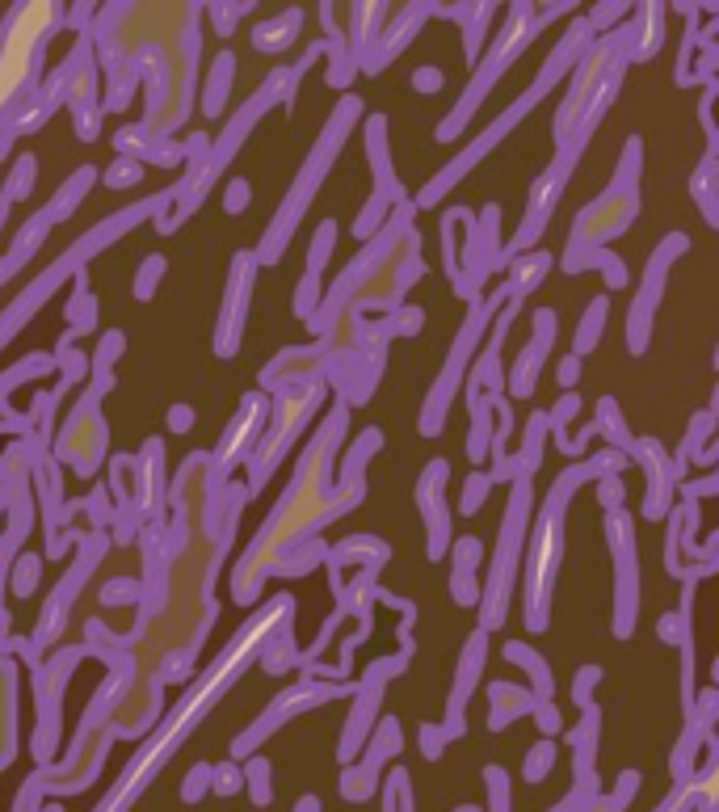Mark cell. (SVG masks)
I'll use <instances>...</instances> for the list:
<instances>
[{
  "label": "cell",
  "instance_id": "836d02e7",
  "mask_svg": "<svg viewBox=\"0 0 719 812\" xmlns=\"http://www.w3.org/2000/svg\"><path fill=\"white\" fill-rule=\"evenodd\" d=\"M164 270H169V261H164V253H148V257L139 261V274H135V299H139V303H148V299L156 295V287H160Z\"/></svg>",
  "mask_w": 719,
  "mask_h": 812
},
{
  "label": "cell",
  "instance_id": "277c9868",
  "mask_svg": "<svg viewBox=\"0 0 719 812\" xmlns=\"http://www.w3.org/2000/svg\"><path fill=\"white\" fill-rule=\"evenodd\" d=\"M585 480H593L589 463L568 468L556 480V489H551L547 505H543L539 531H534V552H530V585H526V627H530V632H543V627H547V598H551L556 568H560V556H564V505H568V497L577 493Z\"/></svg>",
  "mask_w": 719,
  "mask_h": 812
},
{
  "label": "cell",
  "instance_id": "7a4b0ae2",
  "mask_svg": "<svg viewBox=\"0 0 719 812\" xmlns=\"http://www.w3.org/2000/svg\"><path fill=\"white\" fill-rule=\"evenodd\" d=\"M589 47H593V30L585 26V17H577V22H572V30L564 34V43L556 47V55H551L547 64L539 68V80H534V85L526 89V97H518V101H513V106H509V110H505V114L497 118V123H492V127H488V131H484V135H480L476 144H471V148H467V152H463L459 160H455V165H446V169H442V173H438L434 181H429V186H425V190L417 194V207H429V202H438V198H442V194H446L450 186H459V181L467 177V169L476 165L480 156H488L492 148H497L501 139L509 135V127H513V123H522V118H526V114L534 110V101H539V97H543V93H547L551 85H556V80L564 76V68H568V64H572V59H577V55H585Z\"/></svg>",
  "mask_w": 719,
  "mask_h": 812
},
{
  "label": "cell",
  "instance_id": "816d5d0a",
  "mask_svg": "<svg viewBox=\"0 0 719 812\" xmlns=\"http://www.w3.org/2000/svg\"><path fill=\"white\" fill-rule=\"evenodd\" d=\"M581 367H585V358H577V354L560 358V367H556V383H560L564 392H572V388H577V379H581Z\"/></svg>",
  "mask_w": 719,
  "mask_h": 812
},
{
  "label": "cell",
  "instance_id": "680465c9",
  "mask_svg": "<svg viewBox=\"0 0 719 812\" xmlns=\"http://www.w3.org/2000/svg\"><path fill=\"white\" fill-rule=\"evenodd\" d=\"M421 737H425V754H429V758H438V754H442V745H438V741H442V728H429V724H425V728H421Z\"/></svg>",
  "mask_w": 719,
  "mask_h": 812
},
{
  "label": "cell",
  "instance_id": "8992f818",
  "mask_svg": "<svg viewBox=\"0 0 719 812\" xmlns=\"http://www.w3.org/2000/svg\"><path fill=\"white\" fill-rule=\"evenodd\" d=\"M505 522H501V547H497V560H492V585L480 594L484 611H480V632H497L505 623V606H509V585L513 573H518V556H522V531H526V518H530V480L518 476L509 489V505H505Z\"/></svg>",
  "mask_w": 719,
  "mask_h": 812
},
{
  "label": "cell",
  "instance_id": "8fae6325",
  "mask_svg": "<svg viewBox=\"0 0 719 812\" xmlns=\"http://www.w3.org/2000/svg\"><path fill=\"white\" fill-rule=\"evenodd\" d=\"M253 274H257L253 253H236V261H232V282H228V308H223L219 329H215V341H211L219 358H236V350H240L244 308H249V299H253Z\"/></svg>",
  "mask_w": 719,
  "mask_h": 812
},
{
  "label": "cell",
  "instance_id": "ac0fdd59",
  "mask_svg": "<svg viewBox=\"0 0 719 812\" xmlns=\"http://www.w3.org/2000/svg\"><path fill=\"white\" fill-rule=\"evenodd\" d=\"M665 47V9L640 5L627 17V64H644Z\"/></svg>",
  "mask_w": 719,
  "mask_h": 812
},
{
  "label": "cell",
  "instance_id": "9a60e30c",
  "mask_svg": "<svg viewBox=\"0 0 719 812\" xmlns=\"http://www.w3.org/2000/svg\"><path fill=\"white\" fill-rule=\"evenodd\" d=\"M337 245V219H320L316 228V240L307 249V270H303V282L295 291V312L299 320H316V308H320V274L328 266V253Z\"/></svg>",
  "mask_w": 719,
  "mask_h": 812
},
{
  "label": "cell",
  "instance_id": "484cf974",
  "mask_svg": "<svg viewBox=\"0 0 719 812\" xmlns=\"http://www.w3.org/2000/svg\"><path fill=\"white\" fill-rule=\"evenodd\" d=\"M68 333H80V337L97 333V299L89 295L85 266L76 270V291H72V299H68Z\"/></svg>",
  "mask_w": 719,
  "mask_h": 812
},
{
  "label": "cell",
  "instance_id": "e575fe53",
  "mask_svg": "<svg viewBox=\"0 0 719 812\" xmlns=\"http://www.w3.org/2000/svg\"><path fill=\"white\" fill-rule=\"evenodd\" d=\"M38 568H43V560H38L34 552L30 556H17V564H9V590H13V598H30L38 590Z\"/></svg>",
  "mask_w": 719,
  "mask_h": 812
},
{
  "label": "cell",
  "instance_id": "ffe728a7",
  "mask_svg": "<svg viewBox=\"0 0 719 812\" xmlns=\"http://www.w3.org/2000/svg\"><path fill=\"white\" fill-rule=\"evenodd\" d=\"M467 409H471V430H467V459L476 463H484V455H488V442H492V404H488V396L476 388V383H467Z\"/></svg>",
  "mask_w": 719,
  "mask_h": 812
},
{
  "label": "cell",
  "instance_id": "6da1fadb",
  "mask_svg": "<svg viewBox=\"0 0 719 812\" xmlns=\"http://www.w3.org/2000/svg\"><path fill=\"white\" fill-rule=\"evenodd\" d=\"M358 118H362V97H354V93L341 97V101H337V110H333V118H328L324 135L316 139L312 156L303 160V169H299V177H295L291 194H286L282 211L270 219V228H265L261 249L253 253L257 266H274V261H282L286 240L295 236L299 219H303V211H307V202H312V194L320 190V181L328 177V169H333V160H337V152H341V144H345V135H349V127H354Z\"/></svg>",
  "mask_w": 719,
  "mask_h": 812
},
{
  "label": "cell",
  "instance_id": "f907efd6",
  "mask_svg": "<svg viewBox=\"0 0 719 812\" xmlns=\"http://www.w3.org/2000/svg\"><path fill=\"white\" fill-rule=\"evenodd\" d=\"M534 720H539V728L547 737H556L560 728H564V716H560V707L551 703V699H543V703H534Z\"/></svg>",
  "mask_w": 719,
  "mask_h": 812
},
{
  "label": "cell",
  "instance_id": "f546056e",
  "mask_svg": "<svg viewBox=\"0 0 719 812\" xmlns=\"http://www.w3.org/2000/svg\"><path fill=\"white\" fill-rule=\"evenodd\" d=\"M593 425H598V434H606V438L614 442V451L631 459L635 438H631V430H627V421H623V413H619V404H614L610 396L598 400V417H593Z\"/></svg>",
  "mask_w": 719,
  "mask_h": 812
},
{
  "label": "cell",
  "instance_id": "ba28073f",
  "mask_svg": "<svg viewBox=\"0 0 719 812\" xmlns=\"http://www.w3.org/2000/svg\"><path fill=\"white\" fill-rule=\"evenodd\" d=\"M690 249V240L682 232H669L661 245L652 249L648 257V270H644V282L635 291V303H631V316H627V350L631 354H644L648 341H652V316L661 308V295H665V282H669V266L677 257Z\"/></svg>",
  "mask_w": 719,
  "mask_h": 812
},
{
  "label": "cell",
  "instance_id": "d4e9b609",
  "mask_svg": "<svg viewBox=\"0 0 719 812\" xmlns=\"http://www.w3.org/2000/svg\"><path fill=\"white\" fill-rule=\"evenodd\" d=\"M303 26V9H286L282 17H274V22H265L253 30V47L257 51H286L295 43V34Z\"/></svg>",
  "mask_w": 719,
  "mask_h": 812
},
{
  "label": "cell",
  "instance_id": "db71d44e",
  "mask_svg": "<svg viewBox=\"0 0 719 812\" xmlns=\"http://www.w3.org/2000/svg\"><path fill=\"white\" fill-rule=\"evenodd\" d=\"M169 430L173 434L194 430V409H190V404H173V409H169Z\"/></svg>",
  "mask_w": 719,
  "mask_h": 812
},
{
  "label": "cell",
  "instance_id": "d6986e66",
  "mask_svg": "<svg viewBox=\"0 0 719 812\" xmlns=\"http://www.w3.org/2000/svg\"><path fill=\"white\" fill-rule=\"evenodd\" d=\"M505 661H513V665H522L526 669V678H530V695L534 699H551V695H556V678H551V665L543 661V653H539V648H530V644H522V640H509L505 644Z\"/></svg>",
  "mask_w": 719,
  "mask_h": 812
},
{
  "label": "cell",
  "instance_id": "5b68a950",
  "mask_svg": "<svg viewBox=\"0 0 719 812\" xmlns=\"http://www.w3.org/2000/svg\"><path fill=\"white\" fill-rule=\"evenodd\" d=\"M640 160H644V144L640 139H631L627 152H623V165L606 186V194L593 198L589 207L577 215V223H572V240H568L564 257L585 253V249H606V240L619 236L635 219V202H640Z\"/></svg>",
  "mask_w": 719,
  "mask_h": 812
},
{
  "label": "cell",
  "instance_id": "d6a6232c",
  "mask_svg": "<svg viewBox=\"0 0 719 812\" xmlns=\"http://www.w3.org/2000/svg\"><path fill=\"white\" fill-rule=\"evenodd\" d=\"M324 51L333 55V64H328V85H333V89H345L349 80L358 76V55L349 51V47L341 43V38H333V43H328Z\"/></svg>",
  "mask_w": 719,
  "mask_h": 812
},
{
  "label": "cell",
  "instance_id": "e0dca14e",
  "mask_svg": "<svg viewBox=\"0 0 719 812\" xmlns=\"http://www.w3.org/2000/svg\"><path fill=\"white\" fill-rule=\"evenodd\" d=\"M270 417V409H265V396L261 392H249L240 400V413H236V421L228 425V438H223V451H219V468L223 472H232L236 463H244L253 455V446L244 442V434L249 438H257V430H261V421Z\"/></svg>",
  "mask_w": 719,
  "mask_h": 812
},
{
  "label": "cell",
  "instance_id": "603a6c76",
  "mask_svg": "<svg viewBox=\"0 0 719 812\" xmlns=\"http://www.w3.org/2000/svg\"><path fill=\"white\" fill-rule=\"evenodd\" d=\"M232 76H236V55L232 51H219L215 64H211V76H207V89H202V110H207L211 118L223 114V106H228Z\"/></svg>",
  "mask_w": 719,
  "mask_h": 812
},
{
  "label": "cell",
  "instance_id": "94428289",
  "mask_svg": "<svg viewBox=\"0 0 719 812\" xmlns=\"http://www.w3.org/2000/svg\"><path fill=\"white\" fill-rule=\"evenodd\" d=\"M9 207H13V198H9L5 190H0V228H5V215H9Z\"/></svg>",
  "mask_w": 719,
  "mask_h": 812
},
{
  "label": "cell",
  "instance_id": "7dc6e473",
  "mask_svg": "<svg viewBox=\"0 0 719 812\" xmlns=\"http://www.w3.org/2000/svg\"><path fill=\"white\" fill-rule=\"evenodd\" d=\"M80 510L89 514V522L97 526V531H101V526H106V522H114V510H110V497H106V489H93V493H89V501L80 505Z\"/></svg>",
  "mask_w": 719,
  "mask_h": 812
},
{
  "label": "cell",
  "instance_id": "2e32d148",
  "mask_svg": "<svg viewBox=\"0 0 719 812\" xmlns=\"http://www.w3.org/2000/svg\"><path fill=\"white\" fill-rule=\"evenodd\" d=\"M484 661H488V632H471L467 636V648L459 657V674H455V695H450V720H446V733L459 737L463 733V707L471 699V690H476V678L484 674Z\"/></svg>",
  "mask_w": 719,
  "mask_h": 812
},
{
  "label": "cell",
  "instance_id": "11a10c76",
  "mask_svg": "<svg viewBox=\"0 0 719 812\" xmlns=\"http://www.w3.org/2000/svg\"><path fill=\"white\" fill-rule=\"evenodd\" d=\"M135 594H139V585H131V581H110L101 598H106V602H131Z\"/></svg>",
  "mask_w": 719,
  "mask_h": 812
},
{
  "label": "cell",
  "instance_id": "c3c4849f",
  "mask_svg": "<svg viewBox=\"0 0 719 812\" xmlns=\"http://www.w3.org/2000/svg\"><path fill=\"white\" fill-rule=\"evenodd\" d=\"M413 89H417V93H425V97L442 93V89H446V72H442V68H434V64H429V68H417V72H413Z\"/></svg>",
  "mask_w": 719,
  "mask_h": 812
},
{
  "label": "cell",
  "instance_id": "60d3db41",
  "mask_svg": "<svg viewBox=\"0 0 719 812\" xmlns=\"http://www.w3.org/2000/svg\"><path fill=\"white\" fill-rule=\"evenodd\" d=\"M139 177H143V165H139V160L118 156L114 165L106 169V186H110V190H127V186H135Z\"/></svg>",
  "mask_w": 719,
  "mask_h": 812
},
{
  "label": "cell",
  "instance_id": "7c38bea8",
  "mask_svg": "<svg viewBox=\"0 0 719 812\" xmlns=\"http://www.w3.org/2000/svg\"><path fill=\"white\" fill-rule=\"evenodd\" d=\"M446 476H450V463L429 459L421 480H417V505L425 514V526H429V560H442L450 552V514H446V501H442Z\"/></svg>",
  "mask_w": 719,
  "mask_h": 812
},
{
  "label": "cell",
  "instance_id": "9f6ffc18",
  "mask_svg": "<svg viewBox=\"0 0 719 812\" xmlns=\"http://www.w3.org/2000/svg\"><path fill=\"white\" fill-rule=\"evenodd\" d=\"M207 779H211V766H194V775H190V783H186V800H198L202 787H207Z\"/></svg>",
  "mask_w": 719,
  "mask_h": 812
},
{
  "label": "cell",
  "instance_id": "4316f807",
  "mask_svg": "<svg viewBox=\"0 0 719 812\" xmlns=\"http://www.w3.org/2000/svg\"><path fill=\"white\" fill-rule=\"evenodd\" d=\"M606 316H610V299L598 295V299H593L589 308H585V316H581V324H577V337H572V354H577V358H585V354L598 350L602 329H606Z\"/></svg>",
  "mask_w": 719,
  "mask_h": 812
},
{
  "label": "cell",
  "instance_id": "f6af8a7d",
  "mask_svg": "<svg viewBox=\"0 0 719 812\" xmlns=\"http://www.w3.org/2000/svg\"><path fill=\"white\" fill-rule=\"evenodd\" d=\"M598 501H602V510H623V501H627L623 476H602L598 480Z\"/></svg>",
  "mask_w": 719,
  "mask_h": 812
},
{
  "label": "cell",
  "instance_id": "74e56055",
  "mask_svg": "<svg viewBox=\"0 0 719 812\" xmlns=\"http://www.w3.org/2000/svg\"><path fill=\"white\" fill-rule=\"evenodd\" d=\"M480 556H484V543L476 535H463L459 543H450V564H455V573H476Z\"/></svg>",
  "mask_w": 719,
  "mask_h": 812
},
{
  "label": "cell",
  "instance_id": "ee69618b",
  "mask_svg": "<svg viewBox=\"0 0 719 812\" xmlns=\"http://www.w3.org/2000/svg\"><path fill=\"white\" fill-rule=\"evenodd\" d=\"M127 350V337H122L118 329L114 333H101V345H97V358H93V371H110L114 358Z\"/></svg>",
  "mask_w": 719,
  "mask_h": 812
},
{
  "label": "cell",
  "instance_id": "9c48e42d",
  "mask_svg": "<svg viewBox=\"0 0 719 812\" xmlns=\"http://www.w3.org/2000/svg\"><path fill=\"white\" fill-rule=\"evenodd\" d=\"M366 152H371V165H375V194L366 198V211L354 223V240H371L375 228L383 232L387 207H408V194L400 190V181L392 173V152H387V118L383 114L366 118Z\"/></svg>",
  "mask_w": 719,
  "mask_h": 812
},
{
  "label": "cell",
  "instance_id": "f1b7e54d",
  "mask_svg": "<svg viewBox=\"0 0 719 812\" xmlns=\"http://www.w3.org/2000/svg\"><path fill=\"white\" fill-rule=\"evenodd\" d=\"M93 177H97V169H93V165H80V169H76V173L68 177V186H64V190H59V194H55V202H51V211H43V215L51 219V228H55V223H59V219H68V215H72V207H76V202H80V198H85V194H89V186H93Z\"/></svg>",
  "mask_w": 719,
  "mask_h": 812
},
{
  "label": "cell",
  "instance_id": "7402d4cb",
  "mask_svg": "<svg viewBox=\"0 0 719 812\" xmlns=\"http://www.w3.org/2000/svg\"><path fill=\"white\" fill-rule=\"evenodd\" d=\"M488 695H492V716H488V728H505L509 720H518V716H526V712H534V699L530 690H522V686H509V682H492L488 686Z\"/></svg>",
  "mask_w": 719,
  "mask_h": 812
},
{
  "label": "cell",
  "instance_id": "7bdbcfd3",
  "mask_svg": "<svg viewBox=\"0 0 719 812\" xmlns=\"http://www.w3.org/2000/svg\"><path fill=\"white\" fill-rule=\"evenodd\" d=\"M249 202H253L249 177H232L228 190H223V211H228V215H244V211H249Z\"/></svg>",
  "mask_w": 719,
  "mask_h": 812
},
{
  "label": "cell",
  "instance_id": "3957f363",
  "mask_svg": "<svg viewBox=\"0 0 719 812\" xmlns=\"http://www.w3.org/2000/svg\"><path fill=\"white\" fill-rule=\"evenodd\" d=\"M572 13V5L564 0V5H551L547 13H539L534 17V5H518V9H509V17H505V30H501V38H497V47L488 51V59L476 68V76H471V85H467V93L459 97V106H455V114H446L442 123H438V131H434V139L438 144H450V139H459L463 131H467V123H471V114H476V106L488 97V89L497 85L501 80V72L518 59L530 43H534V34H539V26L543 22H551V17H568Z\"/></svg>",
  "mask_w": 719,
  "mask_h": 812
},
{
  "label": "cell",
  "instance_id": "8d00e7d4",
  "mask_svg": "<svg viewBox=\"0 0 719 812\" xmlns=\"http://www.w3.org/2000/svg\"><path fill=\"white\" fill-rule=\"evenodd\" d=\"M488 493H492V480H488V472H471L467 476V484H463V501H459V510L463 514H480L484 510V501H488Z\"/></svg>",
  "mask_w": 719,
  "mask_h": 812
},
{
  "label": "cell",
  "instance_id": "1f68e13d",
  "mask_svg": "<svg viewBox=\"0 0 719 812\" xmlns=\"http://www.w3.org/2000/svg\"><path fill=\"white\" fill-rule=\"evenodd\" d=\"M383 446V430H362L358 442L349 446V459H345V468H341V480H345V489L349 484H362V468L371 463V455Z\"/></svg>",
  "mask_w": 719,
  "mask_h": 812
},
{
  "label": "cell",
  "instance_id": "681fc988",
  "mask_svg": "<svg viewBox=\"0 0 719 812\" xmlns=\"http://www.w3.org/2000/svg\"><path fill=\"white\" fill-rule=\"evenodd\" d=\"M551 762H556V745H551V741H539V745H534V754L526 758V779L534 783Z\"/></svg>",
  "mask_w": 719,
  "mask_h": 812
},
{
  "label": "cell",
  "instance_id": "b9f144b4",
  "mask_svg": "<svg viewBox=\"0 0 719 812\" xmlns=\"http://www.w3.org/2000/svg\"><path fill=\"white\" fill-rule=\"evenodd\" d=\"M421 324H425L421 308H392V316H387V333L392 337H413V333H421Z\"/></svg>",
  "mask_w": 719,
  "mask_h": 812
},
{
  "label": "cell",
  "instance_id": "bcb514c9",
  "mask_svg": "<svg viewBox=\"0 0 719 812\" xmlns=\"http://www.w3.org/2000/svg\"><path fill=\"white\" fill-rule=\"evenodd\" d=\"M450 598H455L459 606H480L476 573H455V577H450Z\"/></svg>",
  "mask_w": 719,
  "mask_h": 812
},
{
  "label": "cell",
  "instance_id": "30bf717a",
  "mask_svg": "<svg viewBox=\"0 0 719 812\" xmlns=\"http://www.w3.org/2000/svg\"><path fill=\"white\" fill-rule=\"evenodd\" d=\"M606 535L614 552V636L631 640L635 636V606H640V577H635V539H631V518L627 510H606Z\"/></svg>",
  "mask_w": 719,
  "mask_h": 812
},
{
  "label": "cell",
  "instance_id": "cb8c5ba5",
  "mask_svg": "<svg viewBox=\"0 0 719 812\" xmlns=\"http://www.w3.org/2000/svg\"><path fill=\"white\" fill-rule=\"evenodd\" d=\"M547 270H551V257L547 253H518V261H513V270H509V282H505L509 299L522 303V295H530L534 287H539Z\"/></svg>",
  "mask_w": 719,
  "mask_h": 812
},
{
  "label": "cell",
  "instance_id": "f35d334b",
  "mask_svg": "<svg viewBox=\"0 0 719 812\" xmlns=\"http://www.w3.org/2000/svg\"><path fill=\"white\" fill-rule=\"evenodd\" d=\"M602 678H606L602 665H581V669H577V682H572V703L589 707V703H593V690H598Z\"/></svg>",
  "mask_w": 719,
  "mask_h": 812
},
{
  "label": "cell",
  "instance_id": "ab89813d",
  "mask_svg": "<svg viewBox=\"0 0 719 812\" xmlns=\"http://www.w3.org/2000/svg\"><path fill=\"white\" fill-rule=\"evenodd\" d=\"M631 17V5H598V9H589V17H585V26L593 30V34H602V30H610V26H619V22H627Z\"/></svg>",
  "mask_w": 719,
  "mask_h": 812
},
{
  "label": "cell",
  "instance_id": "44dd1931",
  "mask_svg": "<svg viewBox=\"0 0 719 812\" xmlns=\"http://www.w3.org/2000/svg\"><path fill=\"white\" fill-rule=\"evenodd\" d=\"M429 13H442V17H450V22H459L463 26V55H467V64H476L480 59V34L488 30V22H492V5H459V9H429Z\"/></svg>",
  "mask_w": 719,
  "mask_h": 812
},
{
  "label": "cell",
  "instance_id": "4fadbf2b",
  "mask_svg": "<svg viewBox=\"0 0 719 812\" xmlns=\"http://www.w3.org/2000/svg\"><path fill=\"white\" fill-rule=\"evenodd\" d=\"M551 341H556V312L539 308V312H534V337H530V345L518 354V362L509 367V383H505L509 396H518V400L534 396V383H539V371H543V362L551 354Z\"/></svg>",
  "mask_w": 719,
  "mask_h": 812
},
{
  "label": "cell",
  "instance_id": "83f0119b",
  "mask_svg": "<svg viewBox=\"0 0 719 812\" xmlns=\"http://www.w3.org/2000/svg\"><path fill=\"white\" fill-rule=\"evenodd\" d=\"M387 556H392V547L387 543H379V539H345V543H337L333 552H328L324 560L328 564H358V560H371V568H379V564H387Z\"/></svg>",
  "mask_w": 719,
  "mask_h": 812
},
{
  "label": "cell",
  "instance_id": "f5cc1de1",
  "mask_svg": "<svg viewBox=\"0 0 719 812\" xmlns=\"http://www.w3.org/2000/svg\"><path fill=\"white\" fill-rule=\"evenodd\" d=\"M249 9H253V5H215V9H211V17H215V26H219L223 34H232V30H236V22H240V17L249 13Z\"/></svg>",
  "mask_w": 719,
  "mask_h": 812
},
{
  "label": "cell",
  "instance_id": "4dcf8cb0",
  "mask_svg": "<svg viewBox=\"0 0 719 812\" xmlns=\"http://www.w3.org/2000/svg\"><path fill=\"white\" fill-rule=\"evenodd\" d=\"M715 165H719V160L707 152L703 156V165H698V173L690 177V194L698 198V207H703V219L711 223V228H715V223H719V211H715V202H719V194H715Z\"/></svg>",
  "mask_w": 719,
  "mask_h": 812
},
{
  "label": "cell",
  "instance_id": "91938a15",
  "mask_svg": "<svg viewBox=\"0 0 719 812\" xmlns=\"http://www.w3.org/2000/svg\"><path fill=\"white\" fill-rule=\"evenodd\" d=\"M89 17H93V5H80V9H72V13H68V22H72V26H85Z\"/></svg>",
  "mask_w": 719,
  "mask_h": 812
},
{
  "label": "cell",
  "instance_id": "d590c367",
  "mask_svg": "<svg viewBox=\"0 0 719 812\" xmlns=\"http://www.w3.org/2000/svg\"><path fill=\"white\" fill-rule=\"evenodd\" d=\"M34 169H38V160H34L30 152H22V156H17V165H13L9 181H5V194H9L13 202L30 198V190H34Z\"/></svg>",
  "mask_w": 719,
  "mask_h": 812
},
{
  "label": "cell",
  "instance_id": "6125c7cd",
  "mask_svg": "<svg viewBox=\"0 0 719 812\" xmlns=\"http://www.w3.org/2000/svg\"><path fill=\"white\" fill-rule=\"evenodd\" d=\"M299 812H320V800H312V796H307V800L299 804Z\"/></svg>",
  "mask_w": 719,
  "mask_h": 812
},
{
  "label": "cell",
  "instance_id": "6f0895ef",
  "mask_svg": "<svg viewBox=\"0 0 719 812\" xmlns=\"http://www.w3.org/2000/svg\"><path fill=\"white\" fill-rule=\"evenodd\" d=\"M211 783H215V787L223 791V796H228V791H236V787H240V775H236V770H232V766H219Z\"/></svg>",
  "mask_w": 719,
  "mask_h": 812
},
{
  "label": "cell",
  "instance_id": "5bb4252c",
  "mask_svg": "<svg viewBox=\"0 0 719 812\" xmlns=\"http://www.w3.org/2000/svg\"><path fill=\"white\" fill-rule=\"evenodd\" d=\"M631 459L644 463L648 468V497H644V518L656 522L669 514V501H673V489H677V476H673V463L669 455L661 451L656 438H635L631 446Z\"/></svg>",
  "mask_w": 719,
  "mask_h": 812
},
{
  "label": "cell",
  "instance_id": "52a82bcc",
  "mask_svg": "<svg viewBox=\"0 0 719 812\" xmlns=\"http://www.w3.org/2000/svg\"><path fill=\"white\" fill-rule=\"evenodd\" d=\"M505 299H509L505 287H501V291H492L488 299H484V295H480V299H471V312H467V320H463V333L455 337V350H450L446 367H442V375H438V383H434V392H429V400H425V413H421V421H417L425 438H438V434H442V421H446L450 400H455L459 383H463L467 358H471V350H476V341L484 337L488 320H492V308H497V303H505Z\"/></svg>",
  "mask_w": 719,
  "mask_h": 812
}]
</instances>
